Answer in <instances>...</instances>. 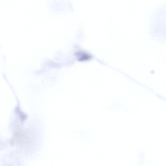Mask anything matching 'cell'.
Masks as SVG:
<instances>
[{"instance_id":"6da1fadb","label":"cell","mask_w":166,"mask_h":166,"mask_svg":"<svg viewBox=\"0 0 166 166\" xmlns=\"http://www.w3.org/2000/svg\"><path fill=\"white\" fill-rule=\"evenodd\" d=\"M76 56L79 61H83L90 60L91 56L88 54L83 52H80L76 54Z\"/></svg>"}]
</instances>
